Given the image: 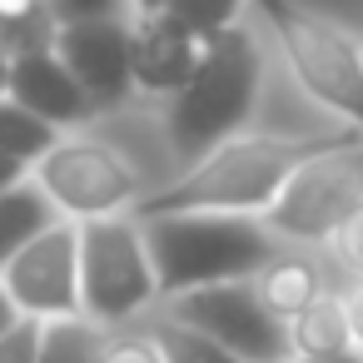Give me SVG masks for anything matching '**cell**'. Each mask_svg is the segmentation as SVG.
Segmentation results:
<instances>
[{
  "label": "cell",
  "instance_id": "cell-1",
  "mask_svg": "<svg viewBox=\"0 0 363 363\" xmlns=\"http://www.w3.org/2000/svg\"><path fill=\"white\" fill-rule=\"evenodd\" d=\"M179 174V155L164 135L160 105L130 95L115 110L90 115V125L60 135L50 155L30 169V184L50 199L65 224L135 214L160 184Z\"/></svg>",
  "mask_w": 363,
  "mask_h": 363
},
{
  "label": "cell",
  "instance_id": "cell-2",
  "mask_svg": "<svg viewBox=\"0 0 363 363\" xmlns=\"http://www.w3.org/2000/svg\"><path fill=\"white\" fill-rule=\"evenodd\" d=\"M363 140V135H284L249 125L199 160H189L169 184H160L130 219H164V214H234V219H259L284 179L318 150Z\"/></svg>",
  "mask_w": 363,
  "mask_h": 363
},
{
  "label": "cell",
  "instance_id": "cell-3",
  "mask_svg": "<svg viewBox=\"0 0 363 363\" xmlns=\"http://www.w3.org/2000/svg\"><path fill=\"white\" fill-rule=\"evenodd\" d=\"M264 80H269V45H264L259 26L244 16L234 30H224L219 40L204 45L194 75L160 105V120L179 155V169L189 160H199L204 150H214L219 140L254 125Z\"/></svg>",
  "mask_w": 363,
  "mask_h": 363
},
{
  "label": "cell",
  "instance_id": "cell-4",
  "mask_svg": "<svg viewBox=\"0 0 363 363\" xmlns=\"http://www.w3.org/2000/svg\"><path fill=\"white\" fill-rule=\"evenodd\" d=\"M249 21L259 26L289 85L308 105L363 135V40L294 0H249Z\"/></svg>",
  "mask_w": 363,
  "mask_h": 363
},
{
  "label": "cell",
  "instance_id": "cell-5",
  "mask_svg": "<svg viewBox=\"0 0 363 363\" xmlns=\"http://www.w3.org/2000/svg\"><path fill=\"white\" fill-rule=\"evenodd\" d=\"M140 229L160 284V303L189 289L254 279V269L279 249L259 219H234V214H164V219H140Z\"/></svg>",
  "mask_w": 363,
  "mask_h": 363
},
{
  "label": "cell",
  "instance_id": "cell-6",
  "mask_svg": "<svg viewBox=\"0 0 363 363\" xmlns=\"http://www.w3.org/2000/svg\"><path fill=\"white\" fill-rule=\"evenodd\" d=\"M80 254V318L95 328H125L160 308V284L150 269L145 229L130 214L75 224Z\"/></svg>",
  "mask_w": 363,
  "mask_h": 363
},
{
  "label": "cell",
  "instance_id": "cell-7",
  "mask_svg": "<svg viewBox=\"0 0 363 363\" xmlns=\"http://www.w3.org/2000/svg\"><path fill=\"white\" fill-rule=\"evenodd\" d=\"M358 204H363V140H343V145H328V150L308 155L284 179V189L259 214V224L269 229L274 244L323 254L328 239L343 229V219Z\"/></svg>",
  "mask_w": 363,
  "mask_h": 363
},
{
  "label": "cell",
  "instance_id": "cell-8",
  "mask_svg": "<svg viewBox=\"0 0 363 363\" xmlns=\"http://www.w3.org/2000/svg\"><path fill=\"white\" fill-rule=\"evenodd\" d=\"M160 313L189 323L194 333H204L209 343H219L234 363H289L284 323L269 318V308L254 298L249 279L174 294V298L160 303Z\"/></svg>",
  "mask_w": 363,
  "mask_h": 363
},
{
  "label": "cell",
  "instance_id": "cell-9",
  "mask_svg": "<svg viewBox=\"0 0 363 363\" xmlns=\"http://www.w3.org/2000/svg\"><path fill=\"white\" fill-rule=\"evenodd\" d=\"M0 289L16 303L21 318L50 323V318H75L80 313V254H75V224L55 219L45 234H35L6 269Z\"/></svg>",
  "mask_w": 363,
  "mask_h": 363
},
{
  "label": "cell",
  "instance_id": "cell-10",
  "mask_svg": "<svg viewBox=\"0 0 363 363\" xmlns=\"http://www.w3.org/2000/svg\"><path fill=\"white\" fill-rule=\"evenodd\" d=\"M50 50L95 110H115L135 95L130 90V16L55 26Z\"/></svg>",
  "mask_w": 363,
  "mask_h": 363
},
{
  "label": "cell",
  "instance_id": "cell-11",
  "mask_svg": "<svg viewBox=\"0 0 363 363\" xmlns=\"http://www.w3.org/2000/svg\"><path fill=\"white\" fill-rule=\"evenodd\" d=\"M204 45L169 16H135L130 21V90L140 100L164 105L199 65Z\"/></svg>",
  "mask_w": 363,
  "mask_h": 363
},
{
  "label": "cell",
  "instance_id": "cell-12",
  "mask_svg": "<svg viewBox=\"0 0 363 363\" xmlns=\"http://www.w3.org/2000/svg\"><path fill=\"white\" fill-rule=\"evenodd\" d=\"M6 100H16V105L30 110L35 120H45L55 135H70V130L90 125V115H100V110L85 100V90L70 80V70L55 60V50L16 55V60H11Z\"/></svg>",
  "mask_w": 363,
  "mask_h": 363
},
{
  "label": "cell",
  "instance_id": "cell-13",
  "mask_svg": "<svg viewBox=\"0 0 363 363\" xmlns=\"http://www.w3.org/2000/svg\"><path fill=\"white\" fill-rule=\"evenodd\" d=\"M254 298L269 308V318L289 323L294 313H303L323 289H328V259L318 249H294V244H279L249 279Z\"/></svg>",
  "mask_w": 363,
  "mask_h": 363
},
{
  "label": "cell",
  "instance_id": "cell-14",
  "mask_svg": "<svg viewBox=\"0 0 363 363\" xmlns=\"http://www.w3.org/2000/svg\"><path fill=\"white\" fill-rule=\"evenodd\" d=\"M284 338H289V363H323V358H343V353H358L353 348V333H348V318L333 298V289H323L303 313H294L284 323Z\"/></svg>",
  "mask_w": 363,
  "mask_h": 363
},
{
  "label": "cell",
  "instance_id": "cell-15",
  "mask_svg": "<svg viewBox=\"0 0 363 363\" xmlns=\"http://www.w3.org/2000/svg\"><path fill=\"white\" fill-rule=\"evenodd\" d=\"M55 219H60V214L50 209V199H45L30 179L0 189V269H6L35 234H45Z\"/></svg>",
  "mask_w": 363,
  "mask_h": 363
},
{
  "label": "cell",
  "instance_id": "cell-16",
  "mask_svg": "<svg viewBox=\"0 0 363 363\" xmlns=\"http://www.w3.org/2000/svg\"><path fill=\"white\" fill-rule=\"evenodd\" d=\"M55 40V16L45 0H0V50L11 60L50 50Z\"/></svg>",
  "mask_w": 363,
  "mask_h": 363
},
{
  "label": "cell",
  "instance_id": "cell-17",
  "mask_svg": "<svg viewBox=\"0 0 363 363\" xmlns=\"http://www.w3.org/2000/svg\"><path fill=\"white\" fill-rule=\"evenodd\" d=\"M55 140H60V135H55L45 120H35V115L21 110L16 100H0V155H6V160L35 169V164L50 155Z\"/></svg>",
  "mask_w": 363,
  "mask_h": 363
},
{
  "label": "cell",
  "instance_id": "cell-18",
  "mask_svg": "<svg viewBox=\"0 0 363 363\" xmlns=\"http://www.w3.org/2000/svg\"><path fill=\"white\" fill-rule=\"evenodd\" d=\"M145 323V333L155 338V348H160V358L164 363H234L219 343H209L204 333H194L189 323H179V318H169V313H145L140 318Z\"/></svg>",
  "mask_w": 363,
  "mask_h": 363
},
{
  "label": "cell",
  "instance_id": "cell-19",
  "mask_svg": "<svg viewBox=\"0 0 363 363\" xmlns=\"http://www.w3.org/2000/svg\"><path fill=\"white\" fill-rule=\"evenodd\" d=\"M100 338L105 328H95L90 318H50L40 323V348L35 363H95L100 358Z\"/></svg>",
  "mask_w": 363,
  "mask_h": 363
},
{
  "label": "cell",
  "instance_id": "cell-20",
  "mask_svg": "<svg viewBox=\"0 0 363 363\" xmlns=\"http://www.w3.org/2000/svg\"><path fill=\"white\" fill-rule=\"evenodd\" d=\"M164 16L179 21L199 45H209V40H219L224 30H234L249 16V0H174Z\"/></svg>",
  "mask_w": 363,
  "mask_h": 363
},
{
  "label": "cell",
  "instance_id": "cell-21",
  "mask_svg": "<svg viewBox=\"0 0 363 363\" xmlns=\"http://www.w3.org/2000/svg\"><path fill=\"white\" fill-rule=\"evenodd\" d=\"M95 363H164V358H160L155 338L145 333V323H125V328H105Z\"/></svg>",
  "mask_w": 363,
  "mask_h": 363
},
{
  "label": "cell",
  "instance_id": "cell-22",
  "mask_svg": "<svg viewBox=\"0 0 363 363\" xmlns=\"http://www.w3.org/2000/svg\"><path fill=\"white\" fill-rule=\"evenodd\" d=\"M323 259H328V269H338V274H363V204H358V209L343 219V229L328 239Z\"/></svg>",
  "mask_w": 363,
  "mask_h": 363
},
{
  "label": "cell",
  "instance_id": "cell-23",
  "mask_svg": "<svg viewBox=\"0 0 363 363\" xmlns=\"http://www.w3.org/2000/svg\"><path fill=\"white\" fill-rule=\"evenodd\" d=\"M328 289H333V298H338V308H343V318H348L353 348L363 353V274H338V269H328Z\"/></svg>",
  "mask_w": 363,
  "mask_h": 363
},
{
  "label": "cell",
  "instance_id": "cell-24",
  "mask_svg": "<svg viewBox=\"0 0 363 363\" xmlns=\"http://www.w3.org/2000/svg\"><path fill=\"white\" fill-rule=\"evenodd\" d=\"M55 26H70V21H115V16H130L125 0H45Z\"/></svg>",
  "mask_w": 363,
  "mask_h": 363
},
{
  "label": "cell",
  "instance_id": "cell-25",
  "mask_svg": "<svg viewBox=\"0 0 363 363\" xmlns=\"http://www.w3.org/2000/svg\"><path fill=\"white\" fill-rule=\"evenodd\" d=\"M35 348H40V323L35 318H21L16 328L0 333V363H35Z\"/></svg>",
  "mask_w": 363,
  "mask_h": 363
},
{
  "label": "cell",
  "instance_id": "cell-26",
  "mask_svg": "<svg viewBox=\"0 0 363 363\" xmlns=\"http://www.w3.org/2000/svg\"><path fill=\"white\" fill-rule=\"evenodd\" d=\"M174 6V0H125V11H130V21L135 16H164Z\"/></svg>",
  "mask_w": 363,
  "mask_h": 363
},
{
  "label": "cell",
  "instance_id": "cell-27",
  "mask_svg": "<svg viewBox=\"0 0 363 363\" xmlns=\"http://www.w3.org/2000/svg\"><path fill=\"white\" fill-rule=\"evenodd\" d=\"M21 179H30V169H26V164H16V160H6V155H0V189H11V184H21Z\"/></svg>",
  "mask_w": 363,
  "mask_h": 363
},
{
  "label": "cell",
  "instance_id": "cell-28",
  "mask_svg": "<svg viewBox=\"0 0 363 363\" xmlns=\"http://www.w3.org/2000/svg\"><path fill=\"white\" fill-rule=\"evenodd\" d=\"M21 323V313H16V303L6 298V289H0V333H6V328H16Z\"/></svg>",
  "mask_w": 363,
  "mask_h": 363
},
{
  "label": "cell",
  "instance_id": "cell-29",
  "mask_svg": "<svg viewBox=\"0 0 363 363\" xmlns=\"http://www.w3.org/2000/svg\"><path fill=\"white\" fill-rule=\"evenodd\" d=\"M6 85H11V55L0 50V100H6Z\"/></svg>",
  "mask_w": 363,
  "mask_h": 363
},
{
  "label": "cell",
  "instance_id": "cell-30",
  "mask_svg": "<svg viewBox=\"0 0 363 363\" xmlns=\"http://www.w3.org/2000/svg\"><path fill=\"white\" fill-rule=\"evenodd\" d=\"M323 363H363V353H343V358H323Z\"/></svg>",
  "mask_w": 363,
  "mask_h": 363
}]
</instances>
